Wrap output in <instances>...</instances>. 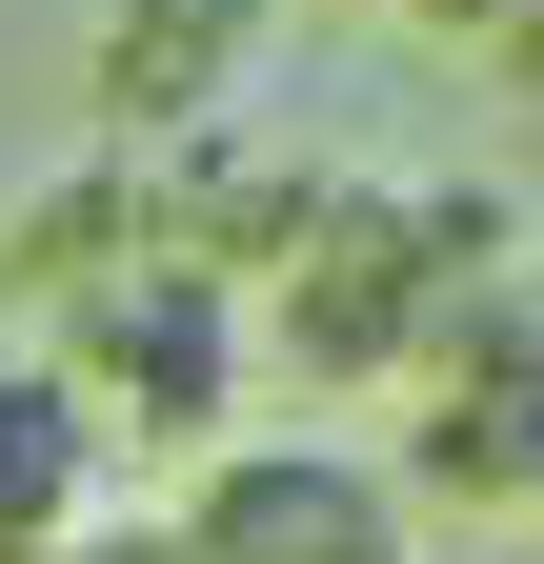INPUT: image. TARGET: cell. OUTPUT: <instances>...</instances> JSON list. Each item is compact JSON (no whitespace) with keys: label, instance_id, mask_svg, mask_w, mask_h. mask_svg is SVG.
I'll list each match as a JSON object with an SVG mask.
<instances>
[{"label":"cell","instance_id":"6da1fadb","mask_svg":"<svg viewBox=\"0 0 544 564\" xmlns=\"http://www.w3.org/2000/svg\"><path fill=\"white\" fill-rule=\"evenodd\" d=\"M524 262L544 242L485 182H323L303 242L262 262V364H303V383H424L444 323L485 303V282H524Z\"/></svg>","mask_w":544,"mask_h":564},{"label":"cell","instance_id":"7a4b0ae2","mask_svg":"<svg viewBox=\"0 0 544 564\" xmlns=\"http://www.w3.org/2000/svg\"><path fill=\"white\" fill-rule=\"evenodd\" d=\"M61 343V383H81L142 464H222L242 423H262V303L222 262H182V242H142V262H101L81 303L41 323Z\"/></svg>","mask_w":544,"mask_h":564},{"label":"cell","instance_id":"3957f363","mask_svg":"<svg viewBox=\"0 0 544 564\" xmlns=\"http://www.w3.org/2000/svg\"><path fill=\"white\" fill-rule=\"evenodd\" d=\"M182 564H424V524H403V464L242 423L222 464H182Z\"/></svg>","mask_w":544,"mask_h":564},{"label":"cell","instance_id":"277c9868","mask_svg":"<svg viewBox=\"0 0 544 564\" xmlns=\"http://www.w3.org/2000/svg\"><path fill=\"white\" fill-rule=\"evenodd\" d=\"M403 505H544V262L485 282L403 383Z\"/></svg>","mask_w":544,"mask_h":564},{"label":"cell","instance_id":"5b68a950","mask_svg":"<svg viewBox=\"0 0 544 564\" xmlns=\"http://www.w3.org/2000/svg\"><path fill=\"white\" fill-rule=\"evenodd\" d=\"M303 0H101V121L142 141H222L242 101H262V41H283Z\"/></svg>","mask_w":544,"mask_h":564},{"label":"cell","instance_id":"8992f818","mask_svg":"<svg viewBox=\"0 0 544 564\" xmlns=\"http://www.w3.org/2000/svg\"><path fill=\"white\" fill-rule=\"evenodd\" d=\"M121 544V423L61 383V343H0V564H101Z\"/></svg>","mask_w":544,"mask_h":564},{"label":"cell","instance_id":"52a82bcc","mask_svg":"<svg viewBox=\"0 0 544 564\" xmlns=\"http://www.w3.org/2000/svg\"><path fill=\"white\" fill-rule=\"evenodd\" d=\"M363 21H403V41H504L524 0H363Z\"/></svg>","mask_w":544,"mask_h":564},{"label":"cell","instance_id":"ba28073f","mask_svg":"<svg viewBox=\"0 0 544 564\" xmlns=\"http://www.w3.org/2000/svg\"><path fill=\"white\" fill-rule=\"evenodd\" d=\"M485 61H504V82H524V101H544V0H524V21H504V41H485Z\"/></svg>","mask_w":544,"mask_h":564}]
</instances>
